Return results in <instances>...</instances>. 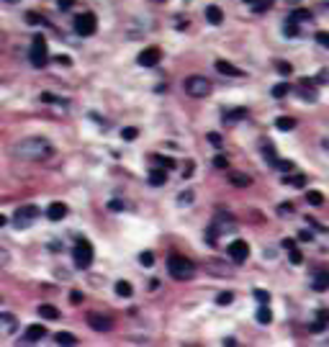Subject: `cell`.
<instances>
[{
	"mask_svg": "<svg viewBox=\"0 0 329 347\" xmlns=\"http://www.w3.org/2000/svg\"><path fill=\"white\" fill-rule=\"evenodd\" d=\"M88 327L95 332H111L113 329V319L106 314H88Z\"/></svg>",
	"mask_w": 329,
	"mask_h": 347,
	"instance_id": "obj_9",
	"label": "cell"
},
{
	"mask_svg": "<svg viewBox=\"0 0 329 347\" xmlns=\"http://www.w3.org/2000/svg\"><path fill=\"white\" fill-rule=\"evenodd\" d=\"M164 183H167V170H164V167H154L149 172V185L160 188V185H164Z\"/></svg>",
	"mask_w": 329,
	"mask_h": 347,
	"instance_id": "obj_14",
	"label": "cell"
},
{
	"mask_svg": "<svg viewBox=\"0 0 329 347\" xmlns=\"http://www.w3.org/2000/svg\"><path fill=\"white\" fill-rule=\"evenodd\" d=\"M57 62H59V65H70V57H62V54H59Z\"/></svg>",
	"mask_w": 329,
	"mask_h": 347,
	"instance_id": "obj_52",
	"label": "cell"
},
{
	"mask_svg": "<svg viewBox=\"0 0 329 347\" xmlns=\"http://www.w3.org/2000/svg\"><path fill=\"white\" fill-rule=\"evenodd\" d=\"M41 337H47V327H44V324H31L29 329H26V337H23V340L34 345V342H39Z\"/></svg>",
	"mask_w": 329,
	"mask_h": 347,
	"instance_id": "obj_13",
	"label": "cell"
},
{
	"mask_svg": "<svg viewBox=\"0 0 329 347\" xmlns=\"http://www.w3.org/2000/svg\"><path fill=\"white\" fill-rule=\"evenodd\" d=\"M8 260H11V255H8L3 247H0V268H5V265H8Z\"/></svg>",
	"mask_w": 329,
	"mask_h": 347,
	"instance_id": "obj_48",
	"label": "cell"
},
{
	"mask_svg": "<svg viewBox=\"0 0 329 347\" xmlns=\"http://www.w3.org/2000/svg\"><path fill=\"white\" fill-rule=\"evenodd\" d=\"M70 301H72V304H80V301H82V293H80V291H72V293H70Z\"/></svg>",
	"mask_w": 329,
	"mask_h": 347,
	"instance_id": "obj_49",
	"label": "cell"
},
{
	"mask_svg": "<svg viewBox=\"0 0 329 347\" xmlns=\"http://www.w3.org/2000/svg\"><path fill=\"white\" fill-rule=\"evenodd\" d=\"M183 88H185V93L193 95V98H208L211 95V83H208L206 77H201V75H190L185 83H183Z\"/></svg>",
	"mask_w": 329,
	"mask_h": 347,
	"instance_id": "obj_5",
	"label": "cell"
},
{
	"mask_svg": "<svg viewBox=\"0 0 329 347\" xmlns=\"http://www.w3.org/2000/svg\"><path fill=\"white\" fill-rule=\"evenodd\" d=\"M229 257H232V262H237V265H242L247 257H250V244H247L244 239H234V242H229Z\"/></svg>",
	"mask_w": 329,
	"mask_h": 347,
	"instance_id": "obj_8",
	"label": "cell"
},
{
	"mask_svg": "<svg viewBox=\"0 0 329 347\" xmlns=\"http://www.w3.org/2000/svg\"><path fill=\"white\" fill-rule=\"evenodd\" d=\"M242 118H247V108H234V111L224 113V121L226 124H234V121H242Z\"/></svg>",
	"mask_w": 329,
	"mask_h": 347,
	"instance_id": "obj_19",
	"label": "cell"
},
{
	"mask_svg": "<svg viewBox=\"0 0 329 347\" xmlns=\"http://www.w3.org/2000/svg\"><path fill=\"white\" fill-rule=\"evenodd\" d=\"M121 136H124L126 142H134L136 136H139V129H134V126H126V129L121 131Z\"/></svg>",
	"mask_w": 329,
	"mask_h": 347,
	"instance_id": "obj_34",
	"label": "cell"
},
{
	"mask_svg": "<svg viewBox=\"0 0 329 347\" xmlns=\"http://www.w3.org/2000/svg\"><path fill=\"white\" fill-rule=\"evenodd\" d=\"M286 93H288V85L286 83H280V85L273 88V98H286Z\"/></svg>",
	"mask_w": 329,
	"mask_h": 347,
	"instance_id": "obj_38",
	"label": "cell"
},
{
	"mask_svg": "<svg viewBox=\"0 0 329 347\" xmlns=\"http://www.w3.org/2000/svg\"><path fill=\"white\" fill-rule=\"evenodd\" d=\"M39 316L41 319H49V322H54V319H59V311L54 309L52 304H41L39 306Z\"/></svg>",
	"mask_w": 329,
	"mask_h": 347,
	"instance_id": "obj_18",
	"label": "cell"
},
{
	"mask_svg": "<svg viewBox=\"0 0 329 347\" xmlns=\"http://www.w3.org/2000/svg\"><path fill=\"white\" fill-rule=\"evenodd\" d=\"M291 262H293V265H301V262H304V255H301L298 250H293V247H291Z\"/></svg>",
	"mask_w": 329,
	"mask_h": 347,
	"instance_id": "obj_43",
	"label": "cell"
},
{
	"mask_svg": "<svg viewBox=\"0 0 329 347\" xmlns=\"http://www.w3.org/2000/svg\"><path fill=\"white\" fill-rule=\"evenodd\" d=\"M275 67H278V72H280V75H291V72H293V67H291V65H286V62H275Z\"/></svg>",
	"mask_w": 329,
	"mask_h": 347,
	"instance_id": "obj_42",
	"label": "cell"
},
{
	"mask_svg": "<svg viewBox=\"0 0 329 347\" xmlns=\"http://www.w3.org/2000/svg\"><path fill=\"white\" fill-rule=\"evenodd\" d=\"M31 65L36 67V70H41L44 65L49 62V52H47V39H44L41 34H36L34 36V41H31Z\"/></svg>",
	"mask_w": 329,
	"mask_h": 347,
	"instance_id": "obj_4",
	"label": "cell"
},
{
	"mask_svg": "<svg viewBox=\"0 0 329 347\" xmlns=\"http://www.w3.org/2000/svg\"><path fill=\"white\" fill-rule=\"evenodd\" d=\"M275 126L280 131H291L296 126V121H293V118H288V116H280V118H275Z\"/></svg>",
	"mask_w": 329,
	"mask_h": 347,
	"instance_id": "obj_27",
	"label": "cell"
},
{
	"mask_svg": "<svg viewBox=\"0 0 329 347\" xmlns=\"http://www.w3.org/2000/svg\"><path fill=\"white\" fill-rule=\"evenodd\" d=\"M75 3H77V0H57V8H59V11H70Z\"/></svg>",
	"mask_w": 329,
	"mask_h": 347,
	"instance_id": "obj_44",
	"label": "cell"
},
{
	"mask_svg": "<svg viewBox=\"0 0 329 347\" xmlns=\"http://www.w3.org/2000/svg\"><path fill=\"white\" fill-rule=\"evenodd\" d=\"M93 244H90L88 239H77L75 242V250H72V260H75V265L80 270H88L90 265H93Z\"/></svg>",
	"mask_w": 329,
	"mask_h": 347,
	"instance_id": "obj_3",
	"label": "cell"
},
{
	"mask_svg": "<svg viewBox=\"0 0 329 347\" xmlns=\"http://www.w3.org/2000/svg\"><path fill=\"white\" fill-rule=\"evenodd\" d=\"M232 301H234V293H232V291H224V293L216 296V304H219V306H229Z\"/></svg>",
	"mask_w": 329,
	"mask_h": 347,
	"instance_id": "obj_31",
	"label": "cell"
},
{
	"mask_svg": "<svg viewBox=\"0 0 329 347\" xmlns=\"http://www.w3.org/2000/svg\"><path fill=\"white\" fill-rule=\"evenodd\" d=\"M160 59H162L160 47H147L144 52H139V57H136V62H139L142 67H154V65H160Z\"/></svg>",
	"mask_w": 329,
	"mask_h": 347,
	"instance_id": "obj_10",
	"label": "cell"
},
{
	"mask_svg": "<svg viewBox=\"0 0 329 347\" xmlns=\"http://www.w3.org/2000/svg\"><path fill=\"white\" fill-rule=\"evenodd\" d=\"M41 100H44V103H59V106H67V103H65V100H62V98L52 95V93H41Z\"/></svg>",
	"mask_w": 329,
	"mask_h": 347,
	"instance_id": "obj_37",
	"label": "cell"
},
{
	"mask_svg": "<svg viewBox=\"0 0 329 347\" xmlns=\"http://www.w3.org/2000/svg\"><path fill=\"white\" fill-rule=\"evenodd\" d=\"M54 342H57V345H67V347H72V345H77V337L72 334V332H59L57 337H54Z\"/></svg>",
	"mask_w": 329,
	"mask_h": 347,
	"instance_id": "obj_21",
	"label": "cell"
},
{
	"mask_svg": "<svg viewBox=\"0 0 329 347\" xmlns=\"http://www.w3.org/2000/svg\"><path fill=\"white\" fill-rule=\"evenodd\" d=\"M247 5H252V11L255 13H265L268 8L273 5V0H244Z\"/></svg>",
	"mask_w": 329,
	"mask_h": 347,
	"instance_id": "obj_22",
	"label": "cell"
},
{
	"mask_svg": "<svg viewBox=\"0 0 329 347\" xmlns=\"http://www.w3.org/2000/svg\"><path fill=\"white\" fill-rule=\"evenodd\" d=\"M255 316H257V322H260V324H270V322H273L270 309H265V306H260V309H257V314H255Z\"/></svg>",
	"mask_w": 329,
	"mask_h": 347,
	"instance_id": "obj_29",
	"label": "cell"
},
{
	"mask_svg": "<svg viewBox=\"0 0 329 347\" xmlns=\"http://www.w3.org/2000/svg\"><path fill=\"white\" fill-rule=\"evenodd\" d=\"M273 165H275L280 172H291V170H293V162H291V160H275Z\"/></svg>",
	"mask_w": 329,
	"mask_h": 347,
	"instance_id": "obj_33",
	"label": "cell"
},
{
	"mask_svg": "<svg viewBox=\"0 0 329 347\" xmlns=\"http://www.w3.org/2000/svg\"><path fill=\"white\" fill-rule=\"evenodd\" d=\"M278 214H293V203H280L278 206Z\"/></svg>",
	"mask_w": 329,
	"mask_h": 347,
	"instance_id": "obj_47",
	"label": "cell"
},
{
	"mask_svg": "<svg viewBox=\"0 0 329 347\" xmlns=\"http://www.w3.org/2000/svg\"><path fill=\"white\" fill-rule=\"evenodd\" d=\"M255 298H257L260 301V304H268V301H270V293H268V291H255Z\"/></svg>",
	"mask_w": 329,
	"mask_h": 347,
	"instance_id": "obj_41",
	"label": "cell"
},
{
	"mask_svg": "<svg viewBox=\"0 0 329 347\" xmlns=\"http://www.w3.org/2000/svg\"><path fill=\"white\" fill-rule=\"evenodd\" d=\"M316 41L322 44V47H329V34H327V31H319V34H316Z\"/></svg>",
	"mask_w": 329,
	"mask_h": 347,
	"instance_id": "obj_45",
	"label": "cell"
},
{
	"mask_svg": "<svg viewBox=\"0 0 329 347\" xmlns=\"http://www.w3.org/2000/svg\"><path fill=\"white\" fill-rule=\"evenodd\" d=\"M206 21L211 23V26H219V23H221V21H224L221 8H219V5H208V8H206Z\"/></svg>",
	"mask_w": 329,
	"mask_h": 347,
	"instance_id": "obj_15",
	"label": "cell"
},
{
	"mask_svg": "<svg viewBox=\"0 0 329 347\" xmlns=\"http://www.w3.org/2000/svg\"><path fill=\"white\" fill-rule=\"evenodd\" d=\"M13 154L21 160H44V157H52L54 154V147L47 142V139H36V136H31V139H23L13 144Z\"/></svg>",
	"mask_w": 329,
	"mask_h": 347,
	"instance_id": "obj_1",
	"label": "cell"
},
{
	"mask_svg": "<svg viewBox=\"0 0 329 347\" xmlns=\"http://www.w3.org/2000/svg\"><path fill=\"white\" fill-rule=\"evenodd\" d=\"M306 201H309L311 206H322V203H324V196H322V190H309Z\"/></svg>",
	"mask_w": 329,
	"mask_h": 347,
	"instance_id": "obj_30",
	"label": "cell"
},
{
	"mask_svg": "<svg viewBox=\"0 0 329 347\" xmlns=\"http://www.w3.org/2000/svg\"><path fill=\"white\" fill-rule=\"evenodd\" d=\"M139 262L144 265V268H152V265H154V255L152 252H142L139 255Z\"/></svg>",
	"mask_w": 329,
	"mask_h": 347,
	"instance_id": "obj_36",
	"label": "cell"
},
{
	"mask_svg": "<svg viewBox=\"0 0 329 347\" xmlns=\"http://www.w3.org/2000/svg\"><path fill=\"white\" fill-rule=\"evenodd\" d=\"M283 34L293 39V36H298V26H296L293 21H286V26H283Z\"/></svg>",
	"mask_w": 329,
	"mask_h": 347,
	"instance_id": "obj_32",
	"label": "cell"
},
{
	"mask_svg": "<svg viewBox=\"0 0 329 347\" xmlns=\"http://www.w3.org/2000/svg\"><path fill=\"white\" fill-rule=\"evenodd\" d=\"M224 345H229V347H234V345H237V340H234V337H226V340H224Z\"/></svg>",
	"mask_w": 329,
	"mask_h": 347,
	"instance_id": "obj_53",
	"label": "cell"
},
{
	"mask_svg": "<svg viewBox=\"0 0 329 347\" xmlns=\"http://www.w3.org/2000/svg\"><path fill=\"white\" fill-rule=\"evenodd\" d=\"M5 224H8V219H5L3 214H0V229H3V226H5Z\"/></svg>",
	"mask_w": 329,
	"mask_h": 347,
	"instance_id": "obj_54",
	"label": "cell"
},
{
	"mask_svg": "<svg viewBox=\"0 0 329 347\" xmlns=\"http://www.w3.org/2000/svg\"><path fill=\"white\" fill-rule=\"evenodd\" d=\"M178 203H180V206H185V203H193V190H185V193H180Z\"/></svg>",
	"mask_w": 329,
	"mask_h": 347,
	"instance_id": "obj_39",
	"label": "cell"
},
{
	"mask_svg": "<svg viewBox=\"0 0 329 347\" xmlns=\"http://www.w3.org/2000/svg\"><path fill=\"white\" fill-rule=\"evenodd\" d=\"M70 214V208H67V203H62V201H54V203H49V208H47V216L52 219V221H62Z\"/></svg>",
	"mask_w": 329,
	"mask_h": 347,
	"instance_id": "obj_11",
	"label": "cell"
},
{
	"mask_svg": "<svg viewBox=\"0 0 329 347\" xmlns=\"http://www.w3.org/2000/svg\"><path fill=\"white\" fill-rule=\"evenodd\" d=\"M116 293L121 296V298H129V296L134 293L131 283H129V280H118V283H116Z\"/></svg>",
	"mask_w": 329,
	"mask_h": 347,
	"instance_id": "obj_23",
	"label": "cell"
},
{
	"mask_svg": "<svg viewBox=\"0 0 329 347\" xmlns=\"http://www.w3.org/2000/svg\"><path fill=\"white\" fill-rule=\"evenodd\" d=\"M327 288H329V273L327 270H319L316 278H314V291L322 293V291H327Z\"/></svg>",
	"mask_w": 329,
	"mask_h": 347,
	"instance_id": "obj_17",
	"label": "cell"
},
{
	"mask_svg": "<svg viewBox=\"0 0 329 347\" xmlns=\"http://www.w3.org/2000/svg\"><path fill=\"white\" fill-rule=\"evenodd\" d=\"M0 329H3V332H13L16 329V316L13 314H0Z\"/></svg>",
	"mask_w": 329,
	"mask_h": 347,
	"instance_id": "obj_20",
	"label": "cell"
},
{
	"mask_svg": "<svg viewBox=\"0 0 329 347\" xmlns=\"http://www.w3.org/2000/svg\"><path fill=\"white\" fill-rule=\"evenodd\" d=\"M283 183H286V185H293V188H304L306 185V178L304 175H286V178H283Z\"/></svg>",
	"mask_w": 329,
	"mask_h": 347,
	"instance_id": "obj_26",
	"label": "cell"
},
{
	"mask_svg": "<svg viewBox=\"0 0 329 347\" xmlns=\"http://www.w3.org/2000/svg\"><path fill=\"white\" fill-rule=\"evenodd\" d=\"M298 239H301V242H311V239H314V234H311V232H301V234H298Z\"/></svg>",
	"mask_w": 329,
	"mask_h": 347,
	"instance_id": "obj_50",
	"label": "cell"
},
{
	"mask_svg": "<svg viewBox=\"0 0 329 347\" xmlns=\"http://www.w3.org/2000/svg\"><path fill=\"white\" fill-rule=\"evenodd\" d=\"M36 216H39V208H36V206H21L16 211V219H13L16 229H26V226H29Z\"/></svg>",
	"mask_w": 329,
	"mask_h": 347,
	"instance_id": "obj_7",
	"label": "cell"
},
{
	"mask_svg": "<svg viewBox=\"0 0 329 347\" xmlns=\"http://www.w3.org/2000/svg\"><path fill=\"white\" fill-rule=\"evenodd\" d=\"M75 31L80 36H93L98 31V18L93 13H80L75 18Z\"/></svg>",
	"mask_w": 329,
	"mask_h": 347,
	"instance_id": "obj_6",
	"label": "cell"
},
{
	"mask_svg": "<svg viewBox=\"0 0 329 347\" xmlns=\"http://www.w3.org/2000/svg\"><path fill=\"white\" fill-rule=\"evenodd\" d=\"M108 206H111L113 211H121V208H124V203H121V201H111V203H108Z\"/></svg>",
	"mask_w": 329,
	"mask_h": 347,
	"instance_id": "obj_51",
	"label": "cell"
},
{
	"mask_svg": "<svg viewBox=\"0 0 329 347\" xmlns=\"http://www.w3.org/2000/svg\"><path fill=\"white\" fill-rule=\"evenodd\" d=\"M288 21H293V23L311 21V13H309V11H304V8H298V11H293V13H291V18H288Z\"/></svg>",
	"mask_w": 329,
	"mask_h": 347,
	"instance_id": "obj_24",
	"label": "cell"
},
{
	"mask_svg": "<svg viewBox=\"0 0 329 347\" xmlns=\"http://www.w3.org/2000/svg\"><path fill=\"white\" fill-rule=\"evenodd\" d=\"M216 72H221V75H226V77H242L244 75L239 67H234L232 62H224V59L216 62Z\"/></svg>",
	"mask_w": 329,
	"mask_h": 347,
	"instance_id": "obj_12",
	"label": "cell"
},
{
	"mask_svg": "<svg viewBox=\"0 0 329 347\" xmlns=\"http://www.w3.org/2000/svg\"><path fill=\"white\" fill-rule=\"evenodd\" d=\"M8 3H18V0H8Z\"/></svg>",
	"mask_w": 329,
	"mask_h": 347,
	"instance_id": "obj_55",
	"label": "cell"
},
{
	"mask_svg": "<svg viewBox=\"0 0 329 347\" xmlns=\"http://www.w3.org/2000/svg\"><path fill=\"white\" fill-rule=\"evenodd\" d=\"M229 183H232V185H237V188H247V185H252V178L244 175V172H232Z\"/></svg>",
	"mask_w": 329,
	"mask_h": 347,
	"instance_id": "obj_16",
	"label": "cell"
},
{
	"mask_svg": "<svg viewBox=\"0 0 329 347\" xmlns=\"http://www.w3.org/2000/svg\"><path fill=\"white\" fill-rule=\"evenodd\" d=\"M167 270H170V275L178 278V280H190L196 275V265L188 257H183V255H172L167 260Z\"/></svg>",
	"mask_w": 329,
	"mask_h": 347,
	"instance_id": "obj_2",
	"label": "cell"
},
{
	"mask_svg": "<svg viewBox=\"0 0 329 347\" xmlns=\"http://www.w3.org/2000/svg\"><path fill=\"white\" fill-rule=\"evenodd\" d=\"M324 329H327V311H319L316 322L311 324V332H324Z\"/></svg>",
	"mask_w": 329,
	"mask_h": 347,
	"instance_id": "obj_28",
	"label": "cell"
},
{
	"mask_svg": "<svg viewBox=\"0 0 329 347\" xmlns=\"http://www.w3.org/2000/svg\"><path fill=\"white\" fill-rule=\"evenodd\" d=\"M26 21L29 23H47V18L39 16V13H26Z\"/></svg>",
	"mask_w": 329,
	"mask_h": 347,
	"instance_id": "obj_40",
	"label": "cell"
},
{
	"mask_svg": "<svg viewBox=\"0 0 329 347\" xmlns=\"http://www.w3.org/2000/svg\"><path fill=\"white\" fill-rule=\"evenodd\" d=\"M214 165H216L219 170L229 167V157H226V154H216V157H214Z\"/></svg>",
	"mask_w": 329,
	"mask_h": 347,
	"instance_id": "obj_35",
	"label": "cell"
},
{
	"mask_svg": "<svg viewBox=\"0 0 329 347\" xmlns=\"http://www.w3.org/2000/svg\"><path fill=\"white\" fill-rule=\"evenodd\" d=\"M152 162H154V165H160V167H164V170H172V167H175V160H172V157H162V154H154Z\"/></svg>",
	"mask_w": 329,
	"mask_h": 347,
	"instance_id": "obj_25",
	"label": "cell"
},
{
	"mask_svg": "<svg viewBox=\"0 0 329 347\" xmlns=\"http://www.w3.org/2000/svg\"><path fill=\"white\" fill-rule=\"evenodd\" d=\"M208 142H211L214 147H221V136H219L216 131H211V134H208Z\"/></svg>",
	"mask_w": 329,
	"mask_h": 347,
	"instance_id": "obj_46",
	"label": "cell"
}]
</instances>
